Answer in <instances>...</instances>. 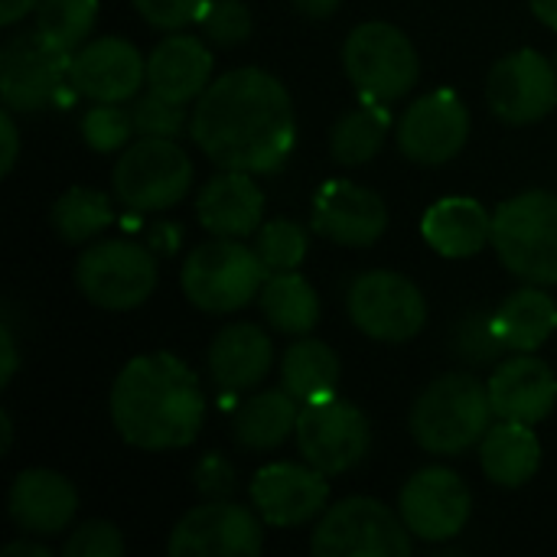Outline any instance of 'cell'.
Segmentation results:
<instances>
[{
    "mask_svg": "<svg viewBox=\"0 0 557 557\" xmlns=\"http://www.w3.org/2000/svg\"><path fill=\"white\" fill-rule=\"evenodd\" d=\"M189 134L222 170L274 173L297 140L290 91L264 69H232L196 98Z\"/></svg>",
    "mask_w": 557,
    "mask_h": 557,
    "instance_id": "obj_1",
    "label": "cell"
},
{
    "mask_svg": "<svg viewBox=\"0 0 557 557\" xmlns=\"http://www.w3.org/2000/svg\"><path fill=\"white\" fill-rule=\"evenodd\" d=\"M206 395L196 372L173 352L131 359L111 385V421L137 450H180L199 437Z\"/></svg>",
    "mask_w": 557,
    "mask_h": 557,
    "instance_id": "obj_2",
    "label": "cell"
},
{
    "mask_svg": "<svg viewBox=\"0 0 557 557\" xmlns=\"http://www.w3.org/2000/svg\"><path fill=\"white\" fill-rule=\"evenodd\" d=\"M493 414L490 388L467 372H454L421 392L411 408V434L428 454L460 457L486 437Z\"/></svg>",
    "mask_w": 557,
    "mask_h": 557,
    "instance_id": "obj_3",
    "label": "cell"
},
{
    "mask_svg": "<svg viewBox=\"0 0 557 557\" xmlns=\"http://www.w3.org/2000/svg\"><path fill=\"white\" fill-rule=\"evenodd\" d=\"M493 245L499 261L522 281L557 284V196L529 189L506 199L493 215Z\"/></svg>",
    "mask_w": 557,
    "mask_h": 557,
    "instance_id": "obj_4",
    "label": "cell"
},
{
    "mask_svg": "<svg viewBox=\"0 0 557 557\" xmlns=\"http://www.w3.org/2000/svg\"><path fill=\"white\" fill-rule=\"evenodd\" d=\"M268 277L271 274L255 248L242 245V238L212 235V242L189 251L180 284L193 307L222 317L248 307L261 294Z\"/></svg>",
    "mask_w": 557,
    "mask_h": 557,
    "instance_id": "obj_5",
    "label": "cell"
},
{
    "mask_svg": "<svg viewBox=\"0 0 557 557\" xmlns=\"http://www.w3.org/2000/svg\"><path fill=\"white\" fill-rule=\"evenodd\" d=\"M414 535L405 519L372 496H352L326 509L313 529L310 552L317 557H408Z\"/></svg>",
    "mask_w": 557,
    "mask_h": 557,
    "instance_id": "obj_6",
    "label": "cell"
},
{
    "mask_svg": "<svg viewBox=\"0 0 557 557\" xmlns=\"http://www.w3.org/2000/svg\"><path fill=\"white\" fill-rule=\"evenodd\" d=\"M343 65L362 98L398 101L405 98L421 75V59L414 42L392 23L372 20L356 26L343 46Z\"/></svg>",
    "mask_w": 557,
    "mask_h": 557,
    "instance_id": "obj_7",
    "label": "cell"
},
{
    "mask_svg": "<svg viewBox=\"0 0 557 557\" xmlns=\"http://www.w3.org/2000/svg\"><path fill=\"white\" fill-rule=\"evenodd\" d=\"M193 186V160L173 137L134 140L114 166V196L134 212L176 206Z\"/></svg>",
    "mask_w": 557,
    "mask_h": 557,
    "instance_id": "obj_8",
    "label": "cell"
},
{
    "mask_svg": "<svg viewBox=\"0 0 557 557\" xmlns=\"http://www.w3.org/2000/svg\"><path fill=\"white\" fill-rule=\"evenodd\" d=\"M75 284L101 310H134L157 290V258L137 242H95L78 255Z\"/></svg>",
    "mask_w": 557,
    "mask_h": 557,
    "instance_id": "obj_9",
    "label": "cell"
},
{
    "mask_svg": "<svg viewBox=\"0 0 557 557\" xmlns=\"http://www.w3.org/2000/svg\"><path fill=\"white\" fill-rule=\"evenodd\" d=\"M72 85V52L49 42L39 29L16 33L0 49V98L10 111H42Z\"/></svg>",
    "mask_w": 557,
    "mask_h": 557,
    "instance_id": "obj_10",
    "label": "cell"
},
{
    "mask_svg": "<svg viewBox=\"0 0 557 557\" xmlns=\"http://www.w3.org/2000/svg\"><path fill=\"white\" fill-rule=\"evenodd\" d=\"M349 320L379 343H408L424 330L428 304L405 274L369 271L349 287Z\"/></svg>",
    "mask_w": 557,
    "mask_h": 557,
    "instance_id": "obj_11",
    "label": "cell"
},
{
    "mask_svg": "<svg viewBox=\"0 0 557 557\" xmlns=\"http://www.w3.org/2000/svg\"><path fill=\"white\" fill-rule=\"evenodd\" d=\"M297 447L310 467L326 476H339L366 460L372 447V431L366 414L352 401L333 395L326 401L300 408Z\"/></svg>",
    "mask_w": 557,
    "mask_h": 557,
    "instance_id": "obj_12",
    "label": "cell"
},
{
    "mask_svg": "<svg viewBox=\"0 0 557 557\" xmlns=\"http://www.w3.org/2000/svg\"><path fill=\"white\" fill-rule=\"evenodd\" d=\"M258 512V509H255ZM232 499H209L189 509L170 532L173 557H255L264 548L261 522Z\"/></svg>",
    "mask_w": 557,
    "mask_h": 557,
    "instance_id": "obj_13",
    "label": "cell"
},
{
    "mask_svg": "<svg viewBox=\"0 0 557 557\" xmlns=\"http://www.w3.org/2000/svg\"><path fill=\"white\" fill-rule=\"evenodd\" d=\"M470 140V111L454 88L421 95L398 121V147L421 166L454 160Z\"/></svg>",
    "mask_w": 557,
    "mask_h": 557,
    "instance_id": "obj_14",
    "label": "cell"
},
{
    "mask_svg": "<svg viewBox=\"0 0 557 557\" xmlns=\"http://www.w3.org/2000/svg\"><path fill=\"white\" fill-rule=\"evenodd\" d=\"M408 532L421 542H450L457 539L473 512L470 486L444 467L418 470L398 499Z\"/></svg>",
    "mask_w": 557,
    "mask_h": 557,
    "instance_id": "obj_15",
    "label": "cell"
},
{
    "mask_svg": "<svg viewBox=\"0 0 557 557\" xmlns=\"http://www.w3.org/2000/svg\"><path fill=\"white\" fill-rule=\"evenodd\" d=\"M486 98L506 124L542 121L557 104V65L535 49H516L493 65Z\"/></svg>",
    "mask_w": 557,
    "mask_h": 557,
    "instance_id": "obj_16",
    "label": "cell"
},
{
    "mask_svg": "<svg viewBox=\"0 0 557 557\" xmlns=\"http://www.w3.org/2000/svg\"><path fill=\"white\" fill-rule=\"evenodd\" d=\"M388 228V206L379 193L352 183L330 180L313 199V232L333 245L369 248Z\"/></svg>",
    "mask_w": 557,
    "mask_h": 557,
    "instance_id": "obj_17",
    "label": "cell"
},
{
    "mask_svg": "<svg viewBox=\"0 0 557 557\" xmlns=\"http://www.w3.org/2000/svg\"><path fill=\"white\" fill-rule=\"evenodd\" d=\"M251 503L268 525L297 529L313 522L330 503L326 473L300 463H271L251 480Z\"/></svg>",
    "mask_w": 557,
    "mask_h": 557,
    "instance_id": "obj_18",
    "label": "cell"
},
{
    "mask_svg": "<svg viewBox=\"0 0 557 557\" xmlns=\"http://www.w3.org/2000/svg\"><path fill=\"white\" fill-rule=\"evenodd\" d=\"M147 82V59L121 36H101L72 52V88L91 101H131Z\"/></svg>",
    "mask_w": 557,
    "mask_h": 557,
    "instance_id": "obj_19",
    "label": "cell"
},
{
    "mask_svg": "<svg viewBox=\"0 0 557 557\" xmlns=\"http://www.w3.org/2000/svg\"><path fill=\"white\" fill-rule=\"evenodd\" d=\"M486 388L499 421L539 424L555 411V372L548 369V362L535 359L532 352H512V359L499 362Z\"/></svg>",
    "mask_w": 557,
    "mask_h": 557,
    "instance_id": "obj_20",
    "label": "cell"
},
{
    "mask_svg": "<svg viewBox=\"0 0 557 557\" xmlns=\"http://www.w3.org/2000/svg\"><path fill=\"white\" fill-rule=\"evenodd\" d=\"M7 512L29 535H59L78 512V493L62 473L42 467L23 470L10 486Z\"/></svg>",
    "mask_w": 557,
    "mask_h": 557,
    "instance_id": "obj_21",
    "label": "cell"
},
{
    "mask_svg": "<svg viewBox=\"0 0 557 557\" xmlns=\"http://www.w3.org/2000/svg\"><path fill=\"white\" fill-rule=\"evenodd\" d=\"M196 212L209 235H219V238L255 235L264 215V196L255 183V173L222 170L202 186L196 199Z\"/></svg>",
    "mask_w": 557,
    "mask_h": 557,
    "instance_id": "obj_22",
    "label": "cell"
},
{
    "mask_svg": "<svg viewBox=\"0 0 557 557\" xmlns=\"http://www.w3.org/2000/svg\"><path fill=\"white\" fill-rule=\"evenodd\" d=\"M212 75V52L199 36L173 33L163 36L153 52L147 55V85L180 104L196 101L209 88Z\"/></svg>",
    "mask_w": 557,
    "mask_h": 557,
    "instance_id": "obj_23",
    "label": "cell"
},
{
    "mask_svg": "<svg viewBox=\"0 0 557 557\" xmlns=\"http://www.w3.org/2000/svg\"><path fill=\"white\" fill-rule=\"evenodd\" d=\"M274 362L268 333L255 323H232L215 333L209 346V375L222 392L255 388Z\"/></svg>",
    "mask_w": 557,
    "mask_h": 557,
    "instance_id": "obj_24",
    "label": "cell"
},
{
    "mask_svg": "<svg viewBox=\"0 0 557 557\" xmlns=\"http://www.w3.org/2000/svg\"><path fill=\"white\" fill-rule=\"evenodd\" d=\"M421 235L444 258H470L493 245V215L476 199L450 196L424 212Z\"/></svg>",
    "mask_w": 557,
    "mask_h": 557,
    "instance_id": "obj_25",
    "label": "cell"
},
{
    "mask_svg": "<svg viewBox=\"0 0 557 557\" xmlns=\"http://www.w3.org/2000/svg\"><path fill=\"white\" fill-rule=\"evenodd\" d=\"M480 463L496 486L506 490L525 486L542 467V444L532 424H519V421L493 424L480 441Z\"/></svg>",
    "mask_w": 557,
    "mask_h": 557,
    "instance_id": "obj_26",
    "label": "cell"
},
{
    "mask_svg": "<svg viewBox=\"0 0 557 557\" xmlns=\"http://www.w3.org/2000/svg\"><path fill=\"white\" fill-rule=\"evenodd\" d=\"M300 401L281 388V392H261L255 398H248L232 421V437L235 444H242L245 450H277L290 434H297V421H300Z\"/></svg>",
    "mask_w": 557,
    "mask_h": 557,
    "instance_id": "obj_27",
    "label": "cell"
},
{
    "mask_svg": "<svg viewBox=\"0 0 557 557\" xmlns=\"http://www.w3.org/2000/svg\"><path fill=\"white\" fill-rule=\"evenodd\" d=\"M493 330L506 352H535L557 330V304L535 287H522L493 313Z\"/></svg>",
    "mask_w": 557,
    "mask_h": 557,
    "instance_id": "obj_28",
    "label": "cell"
},
{
    "mask_svg": "<svg viewBox=\"0 0 557 557\" xmlns=\"http://www.w3.org/2000/svg\"><path fill=\"white\" fill-rule=\"evenodd\" d=\"M339 356L323 339H297L281 362V382L300 405L326 401L339 392Z\"/></svg>",
    "mask_w": 557,
    "mask_h": 557,
    "instance_id": "obj_29",
    "label": "cell"
},
{
    "mask_svg": "<svg viewBox=\"0 0 557 557\" xmlns=\"http://www.w3.org/2000/svg\"><path fill=\"white\" fill-rule=\"evenodd\" d=\"M258 297H261L264 320L277 333L307 336L320 320V297H317L313 284L297 271L271 274Z\"/></svg>",
    "mask_w": 557,
    "mask_h": 557,
    "instance_id": "obj_30",
    "label": "cell"
},
{
    "mask_svg": "<svg viewBox=\"0 0 557 557\" xmlns=\"http://www.w3.org/2000/svg\"><path fill=\"white\" fill-rule=\"evenodd\" d=\"M388 127H392V117L385 111L382 101H372V98H362L359 108L346 111L336 124H333V134H330V153L336 163L343 166H362L369 163L385 137H388Z\"/></svg>",
    "mask_w": 557,
    "mask_h": 557,
    "instance_id": "obj_31",
    "label": "cell"
},
{
    "mask_svg": "<svg viewBox=\"0 0 557 557\" xmlns=\"http://www.w3.org/2000/svg\"><path fill=\"white\" fill-rule=\"evenodd\" d=\"M52 228L69 245H85L111 225V199L91 186H72L52 202Z\"/></svg>",
    "mask_w": 557,
    "mask_h": 557,
    "instance_id": "obj_32",
    "label": "cell"
},
{
    "mask_svg": "<svg viewBox=\"0 0 557 557\" xmlns=\"http://www.w3.org/2000/svg\"><path fill=\"white\" fill-rule=\"evenodd\" d=\"M98 23V0H39L36 29L65 52H75L88 42Z\"/></svg>",
    "mask_w": 557,
    "mask_h": 557,
    "instance_id": "obj_33",
    "label": "cell"
},
{
    "mask_svg": "<svg viewBox=\"0 0 557 557\" xmlns=\"http://www.w3.org/2000/svg\"><path fill=\"white\" fill-rule=\"evenodd\" d=\"M251 248L258 251L268 274H284V271H297L304 264L307 248H310V235L304 225H297L290 219H271L255 232Z\"/></svg>",
    "mask_w": 557,
    "mask_h": 557,
    "instance_id": "obj_34",
    "label": "cell"
},
{
    "mask_svg": "<svg viewBox=\"0 0 557 557\" xmlns=\"http://www.w3.org/2000/svg\"><path fill=\"white\" fill-rule=\"evenodd\" d=\"M131 134H137L131 108H121L111 101H95V108H88L82 117V137L95 153L121 150L131 140Z\"/></svg>",
    "mask_w": 557,
    "mask_h": 557,
    "instance_id": "obj_35",
    "label": "cell"
},
{
    "mask_svg": "<svg viewBox=\"0 0 557 557\" xmlns=\"http://www.w3.org/2000/svg\"><path fill=\"white\" fill-rule=\"evenodd\" d=\"M131 117H134V131L140 137H173L176 140L186 127V104L170 101L150 88L147 95L134 98Z\"/></svg>",
    "mask_w": 557,
    "mask_h": 557,
    "instance_id": "obj_36",
    "label": "cell"
},
{
    "mask_svg": "<svg viewBox=\"0 0 557 557\" xmlns=\"http://www.w3.org/2000/svg\"><path fill=\"white\" fill-rule=\"evenodd\" d=\"M202 36L215 46H238L251 36L255 20L248 3L242 0H209L199 16Z\"/></svg>",
    "mask_w": 557,
    "mask_h": 557,
    "instance_id": "obj_37",
    "label": "cell"
},
{
    "mask_svg": "<svg viewBox=\"0 0 557 557\" xmlns=\"http://www.w3.org/2000/svg\"><path fill=\"white\" fill-rule=\"evenodd\" d=\"M454 349L470 366H490V362H496L506 352L503 343H499V336H496V330H493V317L483 313V310H473V313H467L457 323V330H454Z\"/></svg>",
    "mask_w": 557,
    "mask_h": 557,
    "instance_id": "obj_38",
    "label": "cell"
},
{
    "mask_svg": "<svg viewBox=\"0 0 557 557\" xmlns=\"http://www.w3.org/2000/svg\"><path fill=\"white\" fill-rule=\"evenodd\" d=\"M65 557H121L124 555V539L121 532L111 525V522H85L78 525L65 548H62Z\"/></svg>",
    "mask_w": 557,
    "mask_h": 557,
    "instance_id": "obj_39",
    "label": "cell"
},
{
    "mask_svg": "<svg viewBox=\"0 0 557 557\" xmlns=\"http://www.w3.org/2000/svg\"><path fill=\"white\" fill-rule=\"evenodd\" d=\"M209 0H134V10L153 26V29H166L176 33L189 23H199L202 10Z\"/></svg>",
    "mask_w": 557,
    "mask_h": 557,
    "instance_id": "obj_40",
    "label": "cell"
},
{
    "mask_svg": "<svg viewBox=\"0 0 557 557\" xmlns=\"http://www.w3.org/2000/svg\"><path fill=\"white\" fill-rule=\"evenodd\" d=\"M193 480H196V490H199L202 496H209V499H225V496L235 490V470H232V463H228L225 457H219V454H209V457L196 467Z\"/></svg>",
    "mask_w": 557,
    "mask_h": 557,
    "instance_id": "obj_41",
    "label": "cell"
},
{
    "mask_svg": "<svg viewBox=\"0 0 557 557\" xmlns=\"http://www.w3.org/2000/svg\"><path fill=\"white\" fill-rule=\"evenodd\" d=\"M0 147H3V153H0V173L7 176L16 166V153H20V134H16V124H13V111L10 108L0 114Z\"/></svg>",
    "mask_w": 557,
    "mask_h": 557,
    "instance_id": "obj_42",
    "label": "cell"
},
{
    "mask_svg": "<svg viewBox=\"0 0 557 557\" xmlns=\"http://www.w3.org/2000/svg\"><path fill=\"white\" fill-rule=\"evenodd\" d=\"M16 366H20L16 339H13L10 326L3 323V326H0V388H7V385H10V379L16 375Z\"/></svg>",
    "mask_w": 557,
    "mask_h": 557,
    "instance_id": "obj_43",
    "label": "cell"
},
{
    "mask_svg": "<svg viewBox=\"0 0 557 557\" xmlns=\"http://www.w3.org/2000/svg\"><path fill=\"white\" fill-rule=\"evenodd\" d=\"M290 3H294L297 13L307 16V20H326V16H333V13L339 10L343 0H290Z\"/></svg>",
    "mask_w": 557,
    "mask_h": 557,
    "instance_id": "obj_44",
    "label": "cell"
},
{
    "mask_svg": "<svg viewBox=\"0 0 557 557\" xmlns=\"http://www.w3.org/2000/svg\"><path fill=\"white\" fill-rule=\"evenodd\" d=\"M36 7H39V0H0V23L3 26H13L26 13H33Z\"/></svg>",
    "mask_w": 557,
    "mask_h": 557,
    "instance_id": "obj_45",
    "label": "cell"
},
{
    "mask_svg": "<svg viewBox=\"0 0 557 557\" xmlns=\"http://www.w3.org/2000/svg\"><path fill=\"white\" fill-rule=\"evenodd\" d=\"M3 557H49V548H46V545H36V542L20 539V542H13V545H7V548H3Z\"/></svg>",
    "mask_w": 557,
    "mask_h": 557,
    "instance_id": "obj_46",
    "label": "cell"
},
{
    "mask_svg": "<svg viewBox=\"0 0 557 557\" xmlns=\"http://www.w3.org/2000/svg\"><path fill=\"white\" fill-rule=\"evenodd\" d=\"M532 3V13L548 26V29H557V0H529Z\"/></svg>",
    "mask_w": 557,
    "mask_h": 557,
    "instance_id": "obj_47",
    "label": "cell"
},
{
    "mask_svg": "<svg viewBox=\"0 0 557 557\" xmlns=\"http://www.w3.org/2000/svg\"><path fill=\"white\" fill-rule=\"evenodd\" d=\"M0 454H7L10 450V441H13V424H10V414L7 411H0Z\"/></svg>",
    "mask_w": 557,
    "mask_h": 557,
    "instance_id": "obj_48",
    "label": "cell"
},
{
    "mask_svg": "<svg viewBox=\"0 0 557 557\" xmlns=\"http://www.w3.org/2000/svg\"><path fill=\"white\" fill-rule=\"evenodd\" d=\"M555 65H557V59H555Z\"/></svg>",
    "mask_w": 557,
    "mask_h": 557,
    "instance_id": "obj_49",
    "label": "cell"
}]
</instances>
